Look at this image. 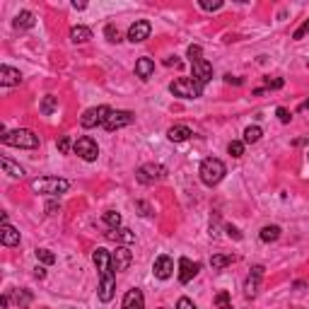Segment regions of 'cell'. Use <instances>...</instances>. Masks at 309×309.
Masks as SVG:
<instances>
[{
  "instance_id": "cell-50",
  "label": "cell",
  "mask_w": 309,
  "mask_h": 309,
  "mask_svg": "<svg viewBox=\"0 0 309 309\" xmlns=\"http://www.w3.org/2000/svg\"><path fill=\"white\" fill-rule=\"evenodd\" d=\"M304 285H307L304 280H297V283H295V290H302V288H304Z\"/></svg>"
},
{
  "instance_id": "cell-31",
  "label": "cell",
  "mask_w": 309,
  "mask_h": 309,
  "mask_svg": "<svg viewBox=\"0 0 309 309\" xmlns=\"http://www.w3.org/2000/svg\"><path fill=\"white\" fill-rule=\"evenodd\" d=\"M215 304H218V309H232V302H229V292H227V290H222V292L215 295Z\"/></svg>"
},
{
  "instance_id": "cell-8",
  "label": "cell",
  "mask_w": 309,
  "mask_h": 309,
  "mask_svg": "<svg viewBox=\"0 0 309 309\" xmlns=\"http://www.w3.org/2000/svg\"><path fill=\"white\" fill-rule=\"evenodd\" d=\"M73 152L85 162H94L97 157H99V145H97V140H92L90 135H82V138L75 140Z\"/></svg>"
},
{
  "instance_id": "cell-39",
  "label": "cell",
  "mask_w": 309,
  "mask_h": 309,
  "mask_svg": "<svg viewBox=\"0 0 309 309\" xmlns=\"http://www.w3.org/2000/svg\"><path fill=\"white\" fill-rule=\"evenodd\" d=\"M276 116H278L280 123H290V121H292V116H290V111L285 109V107H278V111H276Z\"/></svg>"
},
{
  "instance_id": "cell-28",
  "label": "cell",
  "mask_w": 309,
  "mask_h": 309,
  "mask_svg": "<svg viewBox=\"0 0 309 309\" xmlns=\"http://www.w3.org/2000/svg\"><path fill=\"white\" fill-rule=\"evenodd\" d=\"M261 135H263V130L259 126H249V128L244 130V145H254V143H259Z\"/></svg>"
},
{
  "instance_id": "cell-21",
  "label": "cell",
  "mask_w": 309,
  "mask_h": 309,
  "mask_svg": "<svg viewBox=\"0 0 309 309\" xmlns=\"http://www.w3.org/2000/svg\"><path fill=\"white\" fill-rule=\"evenodd\" d=\"M152 73H155V60L152 58H140L135 63V75H138L140 80H150Z\"/></svg>"
},
{
  "instance_id": "cell-18",
  "label": "cell",
  "mask_w": 309,
  "mask_h": 309,
  "mask_svg": "<svg viewBox=\"0 0 309 309\" xmlns=\"http://www.w3.org/2000/svg\"><path fill=\"white\" fill-rule=\"evenodd\" d=\"M0 242L5 247H17L20 244V232L12 227L10 222H3V229H0Z\"/></svg>"
},
{
  "instance_id": "cell-4",
  "label": "cell",
  "mask_w": 309,
  "mask_h": 309,
  "mask_svg": "<svg viewBox=\"0 0 309 309\" xmlns=\"http://www.w3.org/2000/svg\"><path fill=\"white\" fill-rule=\"evenodd\" d=\"M31 189L37 191V193H41V196L56 198V196H60V193H65L70 189V181L60 179V177H44V179L31 181Z\"/></svg>"
},
{
  "instance_id": "cell-47",
  "label": "cell",
  "mask_w": 309,
  "mask_h": 309,
  "mask_svg": "<svg viewBox=\"0 0 309 309\" xmlns=\"http://www.w3.org/2000/svg\"><path fill=\"white\" fill-rule=\"evenodd\" d=\"M295 148H302V145H309V138H297L295 143H292Z\"/></svg>"
},
{
  "instance_id": "cell-29",
  "label": "cell",
  "mask_w": 309,
  "mask_h": 309,
  "mask_svg": "<svg viewBox=\"0 0 309 309\" xmlns=\"http://www.w3.org/2000/svg\"><path fill=\"white\" fill-rule=\"evenodd\" d=\"M101 220H104V225H107L109 229H119L121 227V215L116 213V210H107Z\"/></svg>"
},
{
  "instance_id": "cell-1",
  "label": "cell",
  "mask_w": 309,
  "mask_h": 309,
  "mask_svg": "<svg viewBox=\"0 0 309 309\" xmlns=\"http://www.w3.org/2000/svg\"><path fill=\"white\" fill-rule=\"evenodd\" d=\"M94 266L99 270V299L101 302H111L114 292H116V270L111 266V254L107 249H97L92 254Z\"/></svg>"
},
{
  "instance_id": "cell-14",
  "label": "cell",
  "mask_w": 309,
  "mask_h": 309,
  "mask_svg": "<svg viewBox=\"0 0 309 309\" xmlns=\"http://www.w3.org/2000/svg\"><path fill=\"white\" fill-rule=\"evenodd\" d=\"M191 73H193V80L198 85H205V82L213 80V65L205 58L198 60V63H191Z\"/></svg>"
},
{
  "instance_id": "cell-15",
  "label": "cell",
  "mask_w": 309,
  "mask_h": 309,
  "mask_svg": "<svg viewBox=\"0 0 309 309\" xmlns=\"http://www.w3.org/2000/svg\"><path fill=\"white\" fill-rule=\"evenodd\" d=\"M198 263H193L191 259H186V256H181L179 259V283L181 285H186V283H191L193 280V276L198 273Z\"/></svg>"
},
{
  "instance_id": "cell-16",
  "label": "cell",
  "mask_w": 309,
  "mask_h": 309,
  "mask_svg": "<svg viewBox=\"0 0 309 309\" xmlns=\"http://www.w3.org/2000/svg\"><path fill=\"white\" fill-rule=\"evenodd\" d=\"M121 307L123 309H145V295H143V290H138V288L128 290Z\"/></svg>"
},
{
  "instance_id": "cell-7",
  "label": "cell",
  "mask_w": 309,
  "mask_h": 309,
  "mask_svg": "<svg viewBox=\"0 0 309 309\" xmlns=\"http://www.w3.org/2000/svg\"><path fill=\"white\" fill-rule=\"evenodd\" d=\"M164 174H167V169L162 167L160 162H148V164H140L138 169H135V179L140 181V184H155V181L164 179Z\"/></svg>"
},
{
  "instance_id": "cell-49",
  "label": "cell",
  "mask_w": 309,
  "mask_h": 309,
  "mask_svg": "<svg viewBox=\"0 0 309 309\" xmlns=\"http://www.w3.org/2000/svg\"><path fill=\"white\" fill-rule=\"evenodd\" d=\"M297 111H309V99L307 101H302V104H299V109Z\"/></svg>"
},
{
  "instance_id": "cell-11",
  "label": "cell",
  "mask_w": 309,
  "mask_h": 309,
  "mask_svg": "<svg viewBox=\"0 0 309 309\" xmlns=\"http://www.w3.org/2000/svg\"><path fill=\"white\" fill-rule=\"evenodd\" d=\"M150 31H152V24L148 20H135L128 27V41L133 44H140V41L150 39Z\"/></svg>"
},
{
  "instance_id": "cell-6",
  "label": "cell",
  "mask_w": 309,
  "mask_h": 309,
  "mask_svg": "<svg viewBox=\"0 0 309 309\" xmlns=\"http://www.w3.org/2000/svg\"><path fill=\"white\" fill-rule=\"evenodd\" d=\"M109 116H111V109L107 107V104H101V107H92V109H87L80 116V126H82V128H97V126H104Z\"/></svg>"
},
{
  "instance_id": "cell-45",
  "label": "cell",
  "mask_w": 309,
  "mask_h": 309,
  "mask_svg": "<svg viewBox=\"0 0 309 309\" xmlns=\"http://www.w3.org/2000/svg\"><path fill=\"white\" fill-rule=\"evenodd\" d=\"M225 82H229V85H242V78H232V75H225Z\"/></svg>"
},
{
  "instance_id": "cell-48",
  "label": "cell",
  "mask_w": 309,
  "mask_h": 309,
  "mask_svg": "<svg viewBox=\"0 0 309 309\" xmlns=\"http://www.w3.org/2000/svg\"><path fill=\"white\" fill-rule=\"evenodd\" d=\"M73 8H75V10H85V8H87V3H73Z\"/></svg>"
},
{
  "instance_id": "cell-24",
  "label": "cell",
  "mask_w": 309,
  "mask_h": 309,
  "mask_svg": "<svg viewBox=\"0 0 309 309\" xmlns=\"http://www.w3.org/2000/svg\"><path fill=\"white\" fill-rule=\"evenodd\" d=\"M280 232H283V229H280L278 225H266V227H261L259 237H261V242L270 244V242H278L280 239Z\"/></svg>"
},
{
  "instance_id": "cell-46",
  "label": "cell",
  "mask_w": 309,
  "mask_h": 309,
  "mask_svg": "<svg viewBox=\"0 0 309 309\" xmlns=\"http://www.w3.org/2000/svg\"><path fill=\"white\" fill-rule=\"evenodd\" d=\"M34 276H37V278H44V276H46V268H44V266H37V268H34Z\"/></svg>"
},
{
  "instance_id": "cell-30",
  "label": "cell",
  "mask_w": 309,
  "mask_h": 309,
  "mask_svg": "<svg viewBox=\"0 0 309 309\" xmlns=\"http://www.w3.org/2000/svg\"><path fill=\"white\" fill-rule=\"evenodd\" d=\"M37 261L44 266H51V263H56V254L49 249H37Z\"/></svg>"
},
{
  "instance_id": "cell-42",
  "label": "cell",
  "mask_w": 309,
  "mask_h": 309,
  "mask_svg": "<svg viewBox=\"0 0 309 309\" xmlns=\"http://www.w3.org/2000/svg\"><path fill=\"white\" fill-rule=\"evenodd\" d=\"M225 232H227V237H232V239H237V242L242 239V232L234 225H225Z\"/></svg>"
},
{
  "instance_id": "cell-32",
  "label": "cell",
  "mask_w": 309,
  "mask_h": 309,
  "mask_svg": "<svg viewBox=\"0 0 309 309\" xmlns=\"http://www.w3.org/2000/svg\"><path fill=\"white\" fill-rule=\"evenodd\" d=\"M227 152L232 157H242L244 155V140H232L227 145Z\"/></svg>"
},
{
  "instance_id": "cell-9",
  "label": "cell",
  "mask_w": 309,
  "mask_h": 309,
  "mask_svg": "<svg viewBox=\"0 0 309 309\" xmlns=\"http://www.w3.org/2000/svg\"><path fill=\"white\" fill-rule=\"evenodd\" d=\"M133 119H135V116H133V111H111V116L107 119L104 128L109 130V133H114V130L130 126V123H133Z\"/></svg>"
},
{
  "instance_id": "cell-36",
  "label": "cell",
  "mask_w": 309,
  "mask_h": 309,
  "mask_svg": "<svg viewBox=\"0 0 309 309\" xmlns=\"http://www.w3.org/2000/svg\"><path fill=\"white\" fill-rule=\"evenodd\" d=\"M29 302H31V295L27 290H20V292H17V304H20V309H24Z\"/></svg>"
},
{
  "instance_id": "cell-23",
  "label": "cell",
  "mask_w": 309,
  "mask_h": 309,
  "mask_svg": "<svg viewBox=\"0 0 309 309\" xmlns=\"http://www.w3.org/2000/svg\"><path fill=\"white\" fill-rule=\"evenodd\" d=\"M0 164H3V171H5L8 177H12V179H22V177H24V169H22L17 162H12L10 157H3Z\"/></svg>"
},
{
  "instance_id": "cell-17",
  "label": "cell",
  "mask_w": 309,
  "mask_h": 309,
  "mask_svg": "<svg viewBox=\"0 0 309 309\" xmlns=\"http://www.w3.org/2000/svg\"><path fill=\"white\" fill-rule=\"evenodd\" d=\"M20 82H22L20 70L10 68V65H0V85L3 87H12V85H20Z\"/></svg>"
},
{
  "instance_id": "cell-22",
  "label": "cell",
  "mask_w": 309,
  "mask_h": 309,
  "mask_svg": "<svg viewBox=\"0 0 309 309\" xmlns=\"http://www.w3.org/2000/svg\"><path fill=\"white\" fill-rule=\"evenodd\" d=\"M193 133H191L189 126H171L169 130H167V138L171 140V143H184V140H189Z\"/></svg>"
},
{
  "instance_id": "cell-41",
  "label": "cell",
  "mask_w": 309,
  "mask_h": 309,
  "mask_svg": "<svg viewBox=\"0 0 309 309\" xmlns=\"http://www.w3.org/2000/svg\"><path fill=\"white\" fill-rule=\"evenodd\" d=\"M135 210H140V215H143V218L152 215V208H150L148 203H143V200H135Z\"/></svg>"
},
{
  "instance_id": "cell-37",
  "label": "cell",
  "mask_w": 309,
  "mask_h": 309,
  "mask_svg": "<svg viewBox=\"0 0 309 309\" xmlns=\"http://www.w3.org/2000/svg\"><path fill=\"white\" fill-rule=\"evenodd\" d=\"M266 90H280V87H283V85H285V80H283V78H273V80H270V78H266Z\"/></svg>"
},
{
  "instance_id": "cell-35",
  "label": "cell",
  "mask_w": 309,
  "mask_h": 309,
  "mask_svg": "<svg viewBox=\"0 0 309 309\" xmlns=\"http://www.w3.org/2000/svg\"><path fill=\"white\" fill-rule=\"evenodd\" d=\"M73 145H75V143H70V138H68V135H63V138H60L58 143H56V148H58V152H63V155H68Z\"/></svg>"
},
{
  "instance_id": "cell-51",
  "label": "cell",
  "mask_w": 309,
  "mask_h": 309,
  "mask_svg": "<svg viewBox=\"0 0 309 309\" xmlns=\"http://www.w3.org/2000/svg\"><path fill=\"white\" fill-rule=\"evenodd\" d=\"M307 160H309V152H307Z\"/></svg>"
},
{
  "instance_id": "cell-25",
  "label": "cell",
  "mask_w": 309,
  "mask_h": 309,
  "mask_svg": "<svg viewBox=\"0 0 309 309\" xmlns=\"http://www.w3.org/2000/svg\"><path fill=\"white\" fill-rule=\"evenodd\" d=\"M70 39L75 44H87L92 39V29H87V27H73L70 29Z\"/></svg>"
},
{
  "instance_id": "cell-19",
  "label": "cell",
  "mask_w": 309,
  "mask_h": 309,
  "mask_svg": "<svg viewBox=\"0 0 309 309\" xmlns=\"http://www.w3.org/2000/svg\"><path fill=\"white\" fill-rule=\"evenodd\" d=\"M107 237H109V239H114L116 244H121V247H123V244H133V242H135V234H133L128 227L109 229V232H107Z\"/></svg>"
},
{
  "instance_id": "cell-12",
  "label": "cell",
  "mask_w": 309,
  "mask_h": 309,
  "mask_svg": "<svg viewBox=\"0 0 309 309\" xmlns=\"http://www.w3.org/2000/svg\"><path fill=\"white\" fill-rule=\"evenodd\" d=\"M261 278H263V266H254L249 273V278L244 280V295L249 299H254L259 295V285H261Z\"/></svg>"
},
{
  "instance_id": "cell-13",
  "label": "cell",
  "mask_w": 309,
  "mask_h": 309,
  "mask_svg": "<svg viewBox=\"0 0 309 309\" xmlns=\"http://www.w3.org/2000/svg\"><path fill=\"white\" fill-rule=\"evenodd\" d=\"M152 273H155V278H160V280L171 278V273H174V261H171V256H167V254L157 256L155 266H152Z\"/></svg>"
},
{
  "instance_id": "cell-3",
  "label": "cell",
  "mask_w": 309,
  "mask_h": 309,
  "mask_svg": "<svg viewBox=\"0 0 309 309\" xmlns=\"http://www.w3.org/2000/svg\"><path fill=\"white\" fill-rule=\"evenodd\" d=\"M200 181L205 184V186H215L220 181L225 179V174H227V167H225V162L218 160V157H205V160L200 162Z\"/></svg>"
},
{
  "instance_id": "cell-5",
  "label": "cell",
  "mask_w": 309,
  "mask_h": 309,
  "mask_svg": "<svg viewBox=\"0 0 309 309\" xmlns=\"http://www.w3.org/2000/svg\"><path fill=\"white\" fill-rule=\"evenodd\" d=\"M169 92L181 99H198L203 97V85H198L193 78H179L169 85Z\"/></svg>"
},
{
  "instance_id": "cell-34",
  "label": "cell",
  "mask_w": 309,
  "mask_h": 309,
  "mask_svg": "<svg viewBox=\"0 0 309 309\" xmlns=\"http://www.w3.org/2000/svg\"><path fill=\"white\" fill-rule=\"evenodd\" d=\"M189 58H191V63L203 60V49H200L198 44H191V46H189Z\"/></svg>"
},
{
  "instance_id": "cell-10",
  "label": "cell",
  "mask_w": 309,
  "mask_h": 309,
  "mask_svg": "<svg viewBox=\"0 0 309 309\" xmlns=\"http://www.w3.org/2000/svg\"><path fill=\"white\" fill-rule=\"evenodd\" d=\"M130 263H133V254H130L128 247H116V251H111V266L114 270H128Z\"/></svg>"
},
{
  "instance_id": "cell-33",
  "label": "cell",
  "mask_w": 309,
  "mask_h": 309,
  "mask_svg": "<svg viewBox=\"0 0 309 309\" xmlns=\"http://www.w3.org/2000/svg\"><path fill=\"white\" fill-rule=\"evenodd\" d=\"M104 37H107L111 44H119V41H121V31L116 29L114 24H107V27H104Z\"/></svg>"
},
{
  "instance_id": "cell-20",
  "label": "cell",
  "mask_w": 309,
  "mask_h": 309,
  "mask_svg": "<svg viewBox=\"0 0 309 309\" xmlns=\"http://www.w3.org/2000/svg\"><path fill=\"white\" fill-rule=\"evenodd\" d=\"M34 22H37V17H34V12L29 10H22L17 17H15V22H12V27L17 31H24V29H31L34 27Z\"/></svg>"
},
{
  "instance_id": "cell-26",
  "label": "cell",
  "mask_w": 309,
  "mask_h": 309,
  "mask_svg": "<svg viewBox=\"0 0 309 309\" xmlns=\"http://www.w3.org/2000/svg\"><path fill=\"white\" fill-rule=\"evenodd\" d=\"M56 109H58V97H53V94H46V97L41 99L39 111L44 114V116H51V114H53Z\"/></svg>"
},
{
  "instance_id": "cell-38",
  "label": "cell",
  "mask_w": 309,
  "mask_h": 309,
  "mask_svg": "<svg viewBox=\"0 0 309 309\" xmlns=\"http://www.w3.org/2000/svg\"><path fill=\"white\" fill-rule=\"evenodd\" d=\"M307 34H309V20H304V22H302V27H299V29L295 31V34H292V39L299 41V39H304Z\"/></svg>"
},
{
  "instance_id": "cell-40",
  "label": "cell",
  "mask_w": 309,
  "mask_h": 309,
  "mask_svg": "<svg viewBox=\"0 0 309 309\" xmlns=\"http://www.w3.org/2000/svg\"><path fill=\"white\" fill-rule=\"evenodd\" d=\"M198 5H200V10H208V12L220 10V8H222V3H220V0H218V3H208V0H200Z\"/></svg>"
},
{
  "instance_id": "cell-44",
  "label": "cell",
  "mask_w": 309,
  "mask_h": 309,
  "mask_svg": "<svg viewBox=\"0 0 309 309\" xmlns=\"http://www.w3.org/2000/svg\"><path fill=\"white\" fill-rule=\"evenodd\" d=\"M44 210H46V215H56V213L60 210V203H58V200H49Z\"/></svg>"
},
{
  "instance_id": "cell-27",
  "label": "cell",
  "mask_w": 309,
  "mask_h": 309,
  "mask_svg": "<svg viewBox=\"0 0 309 309\" xmlns=\"http://www.w3.org/2000/svg\"><path fill=\"white\" fill-rule=\"evenodd\" d=\"M232 261H234V256H229V254H215V256L210 259V266L215 270H222L225 266H229Z\"/></svg>"
},
{
  "instance_id": "cell-2",
  "label": "cell",
  "mask_w": 309,
  "mask_h": 309,
  "mask_svg": "<svg viewBox=\"0 0 309 309\" xmlns=\"http://www.w3.org/2000/svg\"><path fill=\"white\" fill-rule=\"evenodd\" d=\"M3 140V145H10V148H22V150H34L39 148V135L37 133H31L27 128H17V130H8V133H3L0 135Z\"/></svg>"
},
{
  "instance_id": "cell-43",
  "label": "cell",
  "mask_w": 309,
  "mask_h": 309,
  "mask_svg": "<svg viewBox=\"0 0 309 309\" xmlns=\"http://www.w3.org/2000/svg\"><path fill=\"white\" fill-rule=\"evenodd\" d=\"M177 309H198V307L193 304V299H189V297H181L179 302H177Z\"/></svg>"
}]
</instances>
